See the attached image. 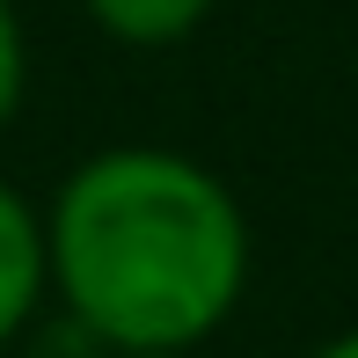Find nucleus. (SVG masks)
<instances>
[{"mask_svg":"<svg viewBox=\"0 0 358 358\" xmlns=\"http://www.w3.org/2000/svg\"><path fill=\"white\" fill-rule=\"evenodd\" d=\"M22 336H29V351H22V358H117V351H110L80 315H66V307H59L44 329H22Z\"/></svg>","mask_w":358,"mask_h":358,"instance_id":"20e7f679","label":"nucleus"},{"mask_svg":"<svg viewBox=\"0 0 358 358\" xmlns=\"http://www.w3.org/2000/svg\"><path fill=\"white\" fill-rule=\"evenodd\" d=\"M52 292L110 351H198L249 292V220L169 146L80 161L44 213Z\"/></svg>","mask_w":358,"mask_h":358,"instance_id":"f257e3e1","label":"nucleus"},{"mask_svg":"<svg viewBox=\"0 0 358 358\" xmlns=\"http://www.w3.org/2000/svg\"><path fill=\"white\" fill-rule=\"evenodd\" d=\"M315 358H358V329H344V336H329Z\"/></svg>","mask_w":358,"mask_h":358,"instance_id":"423d86ee","label":"nucleus"},{"mask_svg":"<svg viewBox=\"0 0 358 358\" xmlns=\"http://www.w3.org/2000/svg\"><path fill=\"white\" fill-rule=\"evenodd\" d=\"M44 292H52V249H44V220L22 190L0 183V351L37 322Z\"/></svg>","mask_w":358,"mask_h":358,"instance_id":"f03ea898","label":"nucleus"},{"mask_svg":"<svg viewBox=\"0 0 358 358\" xmlns=\"http://www.w3.org/2000/svg\"><path fill=\"white\" fill-rule=\"evenodd\" d=\"M22 80H29V59H22V22H15V0H0V124L22 110Z\"/></svg>","mask_w":358,"mask_h":358,"instance_id":"39448f33","label":"nucleus"},{"mask_svg":"<svg viewBox=\"0 0 358 358\" xmlns=\"http://www.w3.org/2000/svg\"><path fill=\"white\" fill-rule=\"evenodd\" d=\"M88 15L117 44H176L213 15V0H88Z\"/></svg>","mask_w":358,"mask_h":358,"instance_id":"7ed1b4c3","label":"nucleus"},{"mask_svg":"<svg viewBox=\"0 0 358 358\" xmlns=\"http://www.w3.org/2000/svg\"><path fill=\"white\" fill-rule=\"evenodd\" d=\"M117 358H198V351H117Z\"/></svg>","mask_w":358,"mask_h":358,"instance_id":"0eeeda50","label":"nucleus"}]
</instances>
